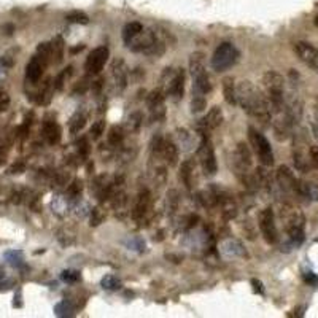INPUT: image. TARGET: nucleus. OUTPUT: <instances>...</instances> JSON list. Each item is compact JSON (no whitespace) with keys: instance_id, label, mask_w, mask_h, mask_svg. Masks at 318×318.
<instances>
[{"instance_id":"f257e3e1","label":"nucleus","mask_w":318,"mask_h":318,"mask_svg":"<svg viewBox=\"0 0 318 318\" xmlns=\"http://www.w3.org/2000/svg\"><path fill=\"white\" fill-rule=\"evenodd\" d=\"M237 104L253 118L267 123L271 120L272 111L269 100H267L266 94L261 92L256 86L252 85V81L244 80L237 85Z\"/></svg>"},{"instance_id":"f03ea898","label":"nucleus","mask_w":318,"mask_h":318,"mask_svg":"<svg viewBox=\"0 0 318 318\" xmlns=\"http://www.w3.org/2000/svg\"><path fill=\"white\" fill-rule=\"evenodd\" d=\"M263 85H264V94L267 100H269L271 111L278 115L283 113L290 115L285 104V80H283V77L275 70H269L263 75Z\"/></svg>"},{"instance_id":"7ed1b4c3","label":"nucleus","mask_w":318,"mask_h":318,"mask_svg":"<svg viewBox=\"0 0 318 318\" xmlns=\"http://www.w3.org/2000/svg\"><path fill=\"white\" fill-rule=\"evenodd\" d=\"M282 220L285 223L288 247L296 248L304 242V215L293 205H283Z\"/></svg>"},{"instance_id":"20e7f679","label":"nucleus","mask_w":318,"mask_h":318,"mask_svg":"<svg viewBox=\"0 0 318 318\" xmlns=\"http://www.w3.org/2000/svg\"><path fill=\"white\" fill-rule=\"evenodd\" d=\"M252 152H250V148L245 142H240L236 149H234V155H232V167H234V172L236 175L244 181L247 183L248 186H252L253 183V178H252Z\"/></svg>"},{"instance_id":"39448f33","label":"nucleus","mask_w":318,"mask_h":318,"mask_svg":"<svg viewBox=\"0 0 318 318\" xmlns=\"http://www.w3.org/2000/svg\"><path fill=\"white\" fill-rule=\"evenodd\" d=\"M185 70L183 69H165L161 78V89L165 96H171L175 99L183 97L185 92Z\"/></svg>"},{"instance_id":"423d86ee","label":"nucleus","mask_w":318,"mask_h":318,"mask_svg":"<svg viewBox=\"0 0 318 318\" xmlns=\"http://www.w3.org/2000/svg\"><path fill=\"white\" fill-rule=\"evenodd\" d=\"M248 140L252 143L256 156L259 158V162L264 167H271L274 164V153H272V146L264 137V134H261L258 129H255L253 126L248 127Z\"/></svg>"},{"instance_id":"0eeeda50","label":"nucleus","mask_w":318,"mask_h":318,"mask_svg":"<svg viewBox=\"0 0 318 318\" xmlns=\"http://www.w3.org/2000/svg\"><path fill=\"white\" fill-rule=\"evenodd\" d=\"M239 61V51L237 48L229 42L221 43L215 49L212 56V69L216 72H225Z\"/></svg>"},{"instance_id":"6e6552de","label":"nucleus","mask_w":318,"mask_h":318,"mask_svg":"<svg viewBox=\"0 0 318 318\" xmlns=\"http://www.w3.org/2000/svg\"><path fill=\"white\" fill-rule=\"evenodd\" d=\"M197 159L200 162V167L207 175H215L218 171V164H216V156H215V149L207 136H202V140L199 143L197 148Z\"/></svg>"},{"instance_id":"1a4fd4ad","label":"nucleus","mask_w":318,"mask_h":318,"mask_svg":"<svg viewBox=\"0 0 318 318\" xmlns=\"http://www.w3.org/2000/svg\"><path fill=\"white\" fill-rule=\"evenodd\" d=\"M258 225L261 229L263 237L266 239L267 244H277L278 242V231H277V223H275V215L272 209H264L259 213V218H258Z\"/></svg>"},{"instance_id":"9d476101","label":"nucleus","mask_w":318,"mask_h":318,"mask_svg":"<svg viewBox=\"0 0 318 318\" xmlns=\"http://www.w3.org/2000/svg\"><path fill=\"white\" fill-rule=\"evenodd\" d=\"M110 58V49L107 46H97L89 53L85 62V70L91 75H97L102 72L107 61Z\"/></svg>"},{"instance_id":"9b49d317","label":"nucleus","mask_w":318,"mask_h":318,"mask_svg":"<svg viewBox=\"0 0 318 318\" xmlns=\"http://www.w3.org/2000/svg\"><path fill=\"white\" fill-rule=\"evenodd\" d=\"M275 178H277V183L280 185V188L283 190V193L299 196V183L301 181L294 177V174L291 172L288 165H280L277 169Z\"/></svg>"},{"instance_id":"f8f14e48","label":"nucleus","mask_w":318,"mask_h":318,"mask_svg":"<svg viewBox=\"0 0 318 318\" xmlns=\"http://www.w3.org/2000/svg\"><path fill=\"white\" fill-rule=\"evenodd\" d=\"M294 51L301 61L318 73V48L307 42H297L294 43Z\"/></svg>"},{"instance_id":"ddd939ff","label":"nucleus","mask_w":318,"mask_h":318,"mask_svg":"<svg viewBox=\"0 0 318 318\" xmlns=\"http://www.w3.org/2000/svg\"><path fill=\"white\" fill-rule=\"evenodd\" d=\"M164 102H165V94L161 88L153 89L146 97V105L149 108V113H152V118L159 121L164 120L165 116V108H164Z\"/></svg>"},{"instance_id":"4468645a","label":"nucleus","mask_w":318,"mask_h":318,"mask_svg":"<svg viewBox=\"0 0 318 318\" xmlns=\"http://www.w3.org/2000/svg\"><path fill=\"white\" fill-rule=\"evenodd\" d=\"M149 207H152V194L148 190H142L137 196L136 205H134L132 218L136 221H143V218L149 212Z\"/></svg>"},{"instance_id":"2eb2a0df","label":"nucleus","mask_w":318,"mask_h":318,"mask_svg":"<svg viewBox=\"0 0 318 318\" xmlns=\"http://www.w3.org/2000/svg\"><path fill=\"white\" fill-rule=\"evenodd\" d=\"M223 123V110L220 107H213L207 115L205 118L200 121V136H207L209 130H213L216 127H220Z\"/></svg>"},{"instance_id":"dca6fc26","label":"nucleus","mask_w":318,"mask_h":318,"mask_svg":"<svg viewBox=\"0 0 318 318\" xmlns=\"http://www.w3.org/2000/svg\"><path fill=\"white\" fill-rule=\"evenodd\" d=\"M46 65H48V62L42 56H39V54L33 56L27 62V65H26V78H27V81L37 83L42 78V75H43V72L46 69Z\"/></svg>"},{"instance_id":"f3484780","label":"nucleus","mask_w":318,"mask_h":318,"mask_svg":"<svg viewBox=\"0 0 318 318\" xmlns=\"http://www.w3.org/2000/svg\"><path fill=\"white\" fill-rule=\"evenodd\" d=\"M111 77L115 81V86L118 91H123L127 83V69L121 59H116L111 64Z\"/></svg>"},{"instance_id":"a211bd4d","label":"nucleus","mask_w":318,"mask_h":318,"mask_svg":"<svg viewBox=\"0 0 318 318\" xmlns=\"http://www.w3.org/2000/svg\"><path fill=\"white\" fill-rule=\"evenodd\" d=\"M42 134H43L45 140L49 145H58L61 142V137H62V130H61L59 124L54 120H46L43 123Z\"/></svg>"},{"instance_id":"6ab92c4d","label":"nucleus","mask_w":318,"mask_h":318,"mask_svg":"<svg viewBox=\"0 0 318 318\" xmlns=\"http://www.w3.org/2000/svg\"><path fill=\"white\" fill-rule=\"evenodd\" d=\"M162 158L165 161L167 165H177L178 162V146L172 139H164V145H162Z\"/></svg>"},{"instance_id":"aec40b11","label":"nucleus","mask_w":318,"mask_h":318,"mask_svg":"<svg viewBox=\"0 0 318 318\" xmlns=\"http://www.w3.org/2000/svg\"><path fill=\"white\" fill-rule=\"evenodd\" d=\"M194 80V85H193V94H200V96H207L210 91H212V81H210V77L205 72L199 73L196 77H193Z\"/></svg>"},{"instance_id":"412c9836","label":"nucleus","mask_w":318,"mask_h":318,"mask_svg":"<svg viewBox=\"0 0 318 318\" xmlns=\"http://www.w3.org/2000/svg\"><path fill=\"white\" fill-rule=\"evenodd\" d=\"M223 96L229 105L237 104V88L234 86V80L231 77H226L223 80Z\"/></svg>"},{"instance_id":"4be33fe9","label":"nucleus","mask_w":318,"mask_h":318,"mask_svg":"<svg viewBox=\"0 0 318 318\" xmlns=\"http://www.w3.org/2000/svg\"><path fill=\"white\" fill-rule=\"evenodd\" d=\"M190 72L193 77L205 72V56L204 53H193L190 56Z\"/></svg>"},{"instance_id":"5701e85b","label":"nucleus","mask_w":318,"mask_h":318,"mask_svg":"<svg viewBox=\"0 0 318 318\" xmlns=\"http://www.w3.org/2000/svg\"><path fill=\"white\" fill-rule=\"evenodd\" d=\"M193 175H194V164L193 161H185L181 164V169H180V178L183 181V185H185L188 190L193 188Z\"/></svg>"},{"instance_id":"b1692460","label":"nucleus","mask_w":318,"mask_h":318,"mask_svg":"<svg viewBox=\"0 0 318 318\" xmlns=\"http://www.w3.org/2000/svg\"><path fill=\"white\" fill-rule=\"evenodd\" d=\"M142 30H143V26H142L140 23H137V21L126 24L124 29H123V40H124V43H126V45L130 43Z\"/></svg>"},{"instance_id":"393cba45","label":"nucleus","mask_w":318,"mask_h":318,"mask_svg":"<svg viewBox=\"0 0 318 318\" xmlns=\"http://www.w3.org/2000/svg\"><path fill=\"white\" fill-rule=\"evenodd\" d=\"M107 140L111 146H120L124 140V130L121 126H111L108 130V136Z\"/></svg>"},{"instance_id":"a878e982","label":"nucleus","mask_w":318,"mask_h":318,"mask_svg":"<svg viewBox=\"0 0 318 318\" xmlns=\"http://www.w3.org/2000/svg\"><path fill=\"white\" fill-rule=\"evenodd\" d=\"M64 58V40L61 37H56L51 42V62L59 64Z\"/></svg>"},{"instance_id":"bb28decb","label":"nucleus","mask_w":318,"mask_h":318,"mask_svg":"<svg viewBox=\"0 0 318 318\" xmlns=\"http://www.w3.org/2000/svg\"><path fill=\"white\" fill-rule=\"evenodd\" d=\"M85 124H86V115L81 113V111H77L69 123V129L72 134H78L83 127H85Z\"/></svg>"},{"instance_id":"cd10ccee","label":"nucleus","mask_w":318,"mask_h":318,"mask_svg":"<svg viewBox=\"0 0 318 318\" xmlns=\"http://www.w3.org/2000/svg\"><path fill=\"white\" fill-rule=\"evenodd\" d=\"M100 285H102L104 290H118L121 288V280L118 277H115V275H105L102 280H100Z\"/></svg>"},{"instance_id":"c85d7f7f","label":"nucleus","mask_w":318,"mask_h":318,"mask_svg":"<svg viewBox=\"0 0 318 318\" xmlns=\"http://www.w3.org/2000/svg\"><path fill=\"white\" fill-rule=\"evenodd\" d=\"M207 105V99L205 96H200V94H193V100H191V111L193 113H200L205 110Z\"/></svg>"},{"instance_id":"c756f323","label":"nucleus","mask_w":318,"mask_h":318,"mask_svg":"<svg viewBox=\"0 0 318 318\" xmlns=\"http://www.w3.org/2000/svg\"><path fill=\"white\" fill-rule=\"evenodd\" d=\"M54 313L58 316H72L73 315V306L69 303V301H61V303L56 304V307H54Z\"/></svg>"},{"instance_id":"7c9ffc66","label":"nucleus","mask_w":318,"mask_h":318,"mask_svg":"<svg viewBox=\"0 0 318 318\" xmlns=\"http://www.w3.org/2000/svg\"><path fill=\"white\" fill-rule=\"evenodd\" d=\"M65 20L69 23H75V24H88L89 23L88 14L83 13V11H72L65 16Z\"/></svg>"},{"instance_id":"2f4dec72","label":"nucleus","mask_w":318,"mask_h":318,"mask_svg":"<svg viewBox=\"0 0 318 318\" xmlns=\"http://www.w3.org/2000/svg\"><path fill=\"white\" fill-rule=\"evenodd\" d=\"M72 75V67H67V69H64L56 78H54V83H53V86H54V89H58V91H61L62 88H64V85H65V81H67V78H69Z\"/></svg>"},{"instance_id":"473e14b6","label":"nucleus","mask_w":318,"mask_h":318,"mask_svg":"<svg viewBox=\"0 0 318 318\" xmlns=\"http://www.w3.org/2000/svg\"><path fill=\"white\" fill-rule=\"evenodd\" d=\"M142 126V113L136 111L132 113L129 118H127V130L130 132H137Z\"/></svg>"},{"instance_id":"72a5a7b5","label":"nucleus","mask_w":318,"mask_h":318,"mask_svg":"<svg viewBox=\"0 0 318 318\" xmlns=\"http://www.w3.org/2000/svg\"><path fill=\"white\" fill-rule=\"evenodd\" d=\"M104 132H105V121H104V120H99V121L92 123V126H91V129H89V134H91L92 140L100 139Z\"/></svg>"},{"instance_id":"f704fd0d","label":"nucleus","mask_w":318,"mask_h":318,"mask_svg":"<svg viewBox=\"0 0 318 318\" xmlns=\"http://www.w3.org/2000/svg\"><path fill=\"white\" fill-rule=\"evenodd\" d=\"M5 259L8 261V264H11L13 267H20L23 264V253L18 252V250H11V252L5 253Z\"/></svg>"},{"instance_id":"c9c22d12","label":"nucleus","mask_w":318,"mask_h":318,"mask_svg":"<svg viewBox=\"0 0 318 318\" xmlns=\"http://www.w3.org/2000/svg\"><path fill=\"white\" fill-rule=\"evenodd\" d=\"M104 220H105V212L100 207L92 209V212H91V226H99Z\"/></svg>"},{"instance_id":"e433bc0d","label":"nucleus","mask_w":318,"mask_h":318,"mask_svg":"<svg viewBox=\"0 0 318 318\" xmlns=\"http://www.w3.org/2000/svg\"><path fill=\"white\" fill-rule=\"evenodd\" d=\"M10 140L8 139H0V165L7 161L8 152H10Z\"/></svg>"},{"instance_id":"4c0bfd02","label":"nucleus","mask_w":318,"mask_h":318,"mask_svg":"<svg viewBox=\"0 0 318 318\" xmlns=\"http://www.w3.org/2000/svg\"><path fill=\"white\" fill-rule=\"evenodd\" d=\"M62 280L64 282H67V283H75V282H78L80 278H81V275H80V272L78 271H64L62 272Z\"/></svg>"},{"instance_id":"58836bf2","label":"nucleus","mask_w":318,"mask_h":318,"mask_svg":"<svg viewBox=\"0 0 318 318\" xmlns=\"http://www.w3.org/2000/svg\"><path fill=\"white\" fill-rule=\"evenodd\" d=\"M81 190H83V183H81V180H73V181H72V185L69 186V194H70L72 197H78L80 193H81Z\"/></svg>"},{"instance_id":"ea45409f","label":"nucleus","mask_w":318,"mask_h":318,"mask_svg":"<svg viewBox=\"0 0 318 318\" xmlns=\"http://www.w3.org/2000/svg\"><path fill=\"white\" fill-rule=\"evenodd\" d=\"M77 145H78V153L81 156H88L89 155V143H88L86 139H81Z\"/></svg>"},{"instance_id":"a19ab883","label":"nucleus","mask_w":318,"mask_h":318,"mask_svg":"<svg viewBox=\"0 0 318 318\" xmlns=\"http://www.w3.org/2000/svg\"><path fill=\"white\" fill-rule=\"evenodd\" d=\"M24 169H26V164H24V162H14V164L10 167V169H8V174H11V175L23 174Z\"/></svg>"},{"instance_id":"79ce46f5","label":"nucleus","mask_w":318,"mask_h":318,"mask_svg":"<svg viewBox=\"0 0 318 318\" xmlns=\"http://www.w3.org/2000/svg\"><path fill=\"white\" fill-rule=\"evenodd\" d=\"M10 107V96L7 92H0V111H5Z\"/></svg>"},{"instance_id":"37998d69","label":"nucleus","mask_w":318,"mask_h":318,"mask_svg":"<svg viewBox=\"0 0 318 318\" xmlns=\"http://www.w3.org/2000/svg\"><path fill=\"white\" fill-rule=\"evenodd\" d=\"M304 280H306V283H309V285H318V277L313 272H306Z\"/></svg>"},{"instance_id":"c03bdc74","label":"nucleus","mask_w":318,"mask_h":318,"mask_svg":"<svg viewBox=\"0 0 318 318\" xmlns=\"http://www.w3.org/2000/svg\"><path fill=\"white\" fill-rule=\"evenodd\" d=\"M0 65H4V67H13L14 65V59L8 58V56H4L2 59H0Z\"/></svg>"},{"instance_id":"a18cd8bd","label":"nucleus","mask_w":318,"mask_h":318,"mask_svg":"<svg viewBox=\"0 0 318 318\" xmlns=\"http://www.w3.org/2000/svg\"><path fill=\"white\" fill-rule=\"evenodd\" d=\"M252 283H253V287H255V291H258V293H263V283H261L259 280L253 278V280H252Z\"/></svg>"},{"instance_id":"49530a36","label":"nucleus","mask_w":318,"mask_h":318,"mask_svg":"<svg viewBox=\"0 0 318 318\" xmlns=\"http://www.w3.org/2000/svg\"><path fill=\"white\" fill-rule=\"evenodd\" d=\"M2 278H4V271L0 269V280H2Z\"/></svg>"},{"instance_id":"de8ad7c7","label":"nucleus","mask_w":318,"mask_h":318,"mask_svg":"<svg viewBox=\"0 0 318 318\" xmlns=\"http://www.w3.org/2000/svg\"><path fill=\"white\" fill-rule=\"evenodd\" d=\"M315 26L318 27V16H316V18H315Z\"/></svg>"}]
</instances>
